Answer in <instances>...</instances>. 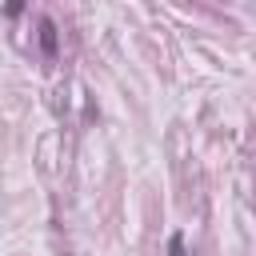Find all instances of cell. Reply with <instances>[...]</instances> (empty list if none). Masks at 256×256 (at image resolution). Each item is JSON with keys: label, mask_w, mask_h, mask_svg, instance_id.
<instances>
[{"label": "cell", "mask_w": 256, "mask_h": 256, "mask_svg": "<svg viewBox=\"0 0 256 256\" xmlns=\"http://www.w3.org/2000/svg\"><path fill=\"white\" fill-rule=\"evenodd\" d=\"M168 256H188V252H184V236H180V232H172V240H168Z\"/></svg>", "instance_id": "2"}, {"label": "cell", "mask_w": 256, "mask_h": 256, "mask_svg": "<svg viewBox=\"0 0 256 256\" xmlns=\"http://www.w3.org/2000/svg\"><path fill=\"white\" fill-rule=\"evenodd\" d=\"M40 52H44V56H56V52H60V36H56V24H52L48 16L40 20Z\"/></svg>", "instance_id": "1"}, {"label": "cell", "mask_w": 256, "mask_h": 256, "mask_svg": "<svg viewBox=\"0 0 256 256\" xmlns=\"http://www.w3.org/2000/svg\"><path fill=\"white\" fill-rule=\"evenodd\" d=\"M20 8H24V0H8V16H16Z\"/></svg>", "instance_id": "3"}]
</instances>
